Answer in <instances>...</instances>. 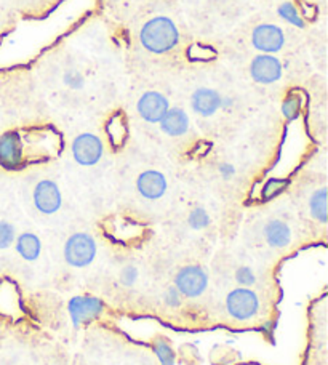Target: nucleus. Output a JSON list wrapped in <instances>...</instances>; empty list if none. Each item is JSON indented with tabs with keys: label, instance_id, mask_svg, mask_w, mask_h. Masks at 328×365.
Instances as JSON below:
<instances>
[{
	"label": "nucleus",
	"instance_id": "obj_18",
	"mask_svg": "<svg viewBox=\"0 0 328 365\" xmlns=\"http://www.w3.org/2000/svg\"><path fill=\"white\" fill-rule=\"evenodd\" d=\"M153 349L155 356L159 357V361L162 365H175V351L170 346V343L165 340V338H157L153 344Z\"/></svg>",
	"mask_w": 328,
	"mask_h": 365
},
{
	"label": "nucleus",
	"instance_id": "obj_9",
	"mask_svg": "<svg viewBox=\"0 0 328 365\" xmlns=\"http://www.w3.org/2000/svg\"><path fill=\"white\" fill-rule=\"evenodd\" d=\"M252 43L261 53L271 55L284 47L285 36L279 26L260 24L252 32Z\"/></svg>",
	"mask_w": 328,
	"mask_h": 365
},
{
	"label": "nucleus",
	"instance_id": "obj_14",
	"mask_svg": "<svg viewBox=\"0 0 328 365\" xmlns=\"http://www.w3.org/2000/svg\"><path fill=\"white\" fill-rule=\"evenodd\" d=\"M159 123L162 132L167 133L168 136H181L189 130V117L180 108L168 109Z\"/></svg>",
	"mask_w": 328,
	"mask_h": 365
},
{
	"label": "nucleus",
	"instance_id": "obj_19",
	"mask_svg": "<svg viewBox=\"0 0 328 365\" xmlns=\"http://www.w3.org/2000/svg\"><path fill=\"white\" fill-rule=\"evenodd\" d=\"M279 15L282 19H285V21L290 24H294L297 28H303L304 26L303 18L299 16V11L297 10V6L290 2H285L279 6Z\"/></svg>",
	"mask_w": 328,
	"mask_h": 365
},
{
	"label": "nucleus",
	"instance_id": "obj_2",
	"mask_svg": "<svg viewBox=\"0 0 328 365\" xmlns=\"http://www.w3.org/2000/svg\"><path fill=\"white\" fill-rule=\"evenodd\" d=\"M96 252L95 239L85 232L72 234L64 244V259L72 268H85L93 263Z\"/></svg>",
	"mask_w": 328,
	"mask_h": 365
},
{
	"label": "nucleus",
	"instance_id": "obj_27",
	"mask_svg": "<svg viewBox=\"0 0 328 365\" xmlns=\"http://www.w3.org/2000/svg\"><path fill=\"white\" fill-rule=\"evenodd\" d=\"M64 82L66 86H69L71 88H81L83 86V77L76 73V71H68L64 76Z\"/></svg>",
	"mask_w": 328,
	"mask_h": 365
},
{
	"label": "nucleus",
	"instance_id": "obj_3",
	"mask_svg": "<svg viewBox=\"0 0 328 365\" xmlns=\"http://www.w3.org/2000/svg\"><path fill=\"white\" fill-rule=\"evenodd\" d=\"M226 309L235 321H248L257 316L260 309V298L250 289H234L226 297Z\"/></svg>",
	"mask_w": 328,
	"mask_h": 365
},
{
	"label": "nucleus",
	"instance_id": "obj_28",
	"mask_svg": "<svg viewBox=\"0 0 328 365\" xmlns=\"http://www.w3.org/2000/svg\"><path fill=\"white\" fill-rule=\"evenodd\" d=\"M220 173L222 178H232L235 173V168L231 164H222L220 165Z\"/></svg>",
	"mask_w": 328,
	"mask_h": 365
},
{
	"label": "nucleus",
	"instance_id": "obj_4",
	"mask_svg": "<svg viewBox=\"0 0 328 365\" xmlns=\"http://www.w3.org/2000/svg\"><path fill=\"white\" fill-rule=\"evenodd\" d=\"M175 287L181 293V297L197 298L203 295L208 287V276L203 268L197 264L185 266L175 277Z\"/></svg>",
	"mask_w": 328,
	"mask_h": 365
},
{
	"label": "nucleus",
	"instance_id": "obj_5",
	"mask_svg": "<svg viewBox=\"0 0 328 365\" xmlns=\"http://www.w3.org/2000/svg\"><path fill=\"white\" fill-rule=\"evenodd\" d=\"M24 165L23 140L18 132H5L0 135V167L15 172Z\"/></svg>",
	"mask_w": 328,
	"mask_h": 365
},
{
	"label": "nucleus",
	"instance_id": "obj_10",
	"mask_svg": "<svg viewBox=\"0 0 328 365\" xmlns=\"http://www.w3.org/2000/svg\"><path fill=\"white\" fill-rule=\"evenodd\" d=\"M138 113L149 123H159L170 109L168 100L159 91H146L138 101Z\"/></svg>",
	"mask_w": 328,
	"mask_h": 365
},
{
	"label": "nucleus",
	"instance_id": "obj_22",
	"mask_svg": "<svg viewBox=\"0 0 328 365\" xmlns=\"http://www.w3.org/2000/svg\"><path fill=\"white\" fill-rule=\"evenodd\" d=\"M282 113H284L288 120L297 119L301 113V98L297 95L287 96L284 104H282Z\"/></svg>",
	"mask_w": 328,
	"mask_h": 365
},
{
	"label": "nucleus",
	"instance_id": "obj_15",
	"mask_svg": "<svg viewBox=\"0 0 328 365\" xmlns=\"http://www.w3.org/2000/svg\"><path fill=\"white\" fill-rule=\"evenodd\" d=\"M265 239L272 249H284L292 240L290 226L282 220H271L265 227Z\"/></svg>",
	"mask_w": 328,
	"mask_h": 365
},
{
	"label": "nucleus",
	"instance_id": "obj_23",
	"mask_svg": "<svg viewBox=\"0 0 328 365\" xmlns=\"http://www.w3.org/2000/svg\"><path fill=\"white\" fill-rule=\"evenodd\" d=\"M285 186H287V181L284 180H275V178L269 180L265 185V187H262V197L266 200H271L272 197H275V195L284 191Z\"/></svg>",
	"mask_w": 328,
	"mask_h": 365
},
{
	"label": "nucleus",
	"instance_id": "obj_16",
	"mask_svg": "<svg viewBox=\"0 0 328 365\" xmlns=\"http://www.w3.org/2000/svg\"><path fill=\"white\" fill-rule=\"evenodd\" d=\"M16 242V252L26 262H36L41 257L42 252V242L36 234L32 232H23L15 239Z\"/></svg>",
	"mask_w": 328,
	"mask_h": 365
},
{
	"label": "nucleus",
	"instance_id": "obj_26",
	"mask_svg": "<svg viewBox=\"0 0 328 365\" xmlns=\"http://www.w3.org/2000/svg\"><path fill=\"white\" fill-rule=\"evenodd\" d=\"M138 280V269L135 266H125L121 272V284L125 287H133Z\"/></svg>",
	"mask_w": 328,
	"mask_h": 365
},
{
	"label": "nucleus",
	"instance_id": "obj_1",
	"mask_svg": "<svg viewBox=\"0 0 328 365\" xmlns=\"http://www.w3.org/2000/svg\"><path fill=\"white\" fill-rule=\"evenodd\" d=\"M143 47L153 53H167L180 42V32L175 23L167 16L149 19L140 32Z\"/></svg>",
	"mask_w": 328,
	"mask_h": 365
},
{
	"label": "nucleus",
	"instance_id": "obj_17",
	"mask_svg": "<svg viewBox=\"0 0 328 365\" xmlns=\"http://www.w3.org/2000/svg\"><path fill=\"white\" fill-rule=\"evenodd\" d=\"M311 215L320 223H327V189L320 187L311 195L309 200Z\"/></svg>",
	"mask_w": 328,
	"mask_h": 365
},
{
	"label": "nucleus",
	"instance_id": "obj_20",
	"mask_svg": "<svg viewBox=\"0 0 328 365\" xmlns=\"http://www.w3.org/2000/svg\"><path fill=\"white\" fill-rule=\"evenodd\" d=\"M16 239L15 226L9 221H0V250L10 249Z\"/></svg>",
	"mask_w": 328,
	"mask_h": 365
},
{
	"label": "nucleus",
	"instance_id": "obj_8",
	"mask_svg": "<svg viewBox=\"0 0 328 365\" xmlns=\"http://www.w3.org/2000/svg\"><path fill=\"white\" fill-rule=\"evenodd\" d=\"M61 191L55 181L42 180L34 187V205L43 215H53L61 208Z\"/></svg>",
	"mask_w": 328,
	"mask_h": 365
},
{
	"label": "nucleus",
	"instance_id": "obj_24",
	"mask_svg": "<svg viewBox=\"0 0 328 365\" xmlns=\"http://www.w3.org/2000/svg\"><path fill=\"white\" fill-rule=\"evenodd\" d=\"M235 282L240 287H252L257 284V276L252 268L248 266H240V268L235 271Z\"/></svg>",
	"mask_w": 328,
	"mask_h": 365
},
{
	"label": "nucleus",
	"instance_id": "obj_21",
	"mask_svg": "<svg viewBox=\"0 0 328 365\" xmlns=\"http://www.w3.org/2000/svg\"><path fill=\"white\" fill-rule=\"evenodd\" d=\"M188 225L195 231L205 230V227L210 225V215L200 207L194 208V210L189 213V217H188Z\"/></svg>",
	"mask_w": 328,
	"mask_h": 365
},
{
	"label": "nucleus",
	"instance_id": "obj_13",
	"mask_svg": "<svg viewBox=\"0 0 328 365\" xmlns=\"http://www.w3.org/2000/svg\"><path fill=\"white\" fill-rule=\"evenodd\" d=\"M191 106L197 114L210 117L222 106V98L216 90L199 88L194 91V95L191 98Z\"/></svg>",
	"mask_w": 328,
	"mask_h": 365
},
{
	"label": "nucleus",
	"instance_id": "obj_11",
	"mask_svg": "<svg viewBox=\"0 0 328 365\" xmlns=\"http://www.w3.org/2000/svg\"><path fill=\"white\" fill-rule=\"evenodd\" d=\"M250 74L252 79L258 83H274L282 77V64L271 55H258L253 58L250 64Z\"/></svg>",
	"mask_w": 328,
	"mask_h": 365
},
{
	"label": "nucleus",
	"instance_id": "obj_6",
	"mask_svg": "<svg viewBox=\"0 0 328 365\" xmlns=\"http://www.w3.org/2000/svg\"><path fill=\"white\" fill-rule=\"evenodd\" d=\"M104 153L103 141L93 133H82L72 141V155L77 164L91 167L101 160Z\"/></svg>",
	"mask_w": 328,
	"mask_h": 365
},
{
	"label": "nucleus",
	"instance_id": "obj_25",
	"mask_svg": "<svg viewBox=\"0 0 328 365\" xmlns=\"http://www.w3.org/2000/svg\"><path fill=\"white\" fill-rule=\"evenodd\" d=\"M163 303H165L168 308H180L181 306V293L178 292L176 287H170L163 295Z\"/></svg>",
	"mask_w": 328,
	"mask_h": 365
},
{
	"label": "nucleus",
	"instance_id": "obj_12",
	"mask_svg": "<svg viewBox=\"0 0 328 365\" xmlns=\"http://www.w3.org/2000/svg\"><path fill=\"white\" fill-rule=\"evenodd\" d=\"M136 189L144 199L157 200L167 192V178L157 170H146L138 177Z\"/></svg>",
	"mask_w": 328,
	"mask_h": 365
},
{
	"label": "nucleus",
	"instance_id": "obj_7",
	"mask_svg": "<svg viewBox=\"0 0 328 365\" xmlns=\"http://www.w3.org/2000/svg\"><path fill=\"white\" fill-rule=\"evenodd\" d=\"M68 311L74 327L90 324L100 317L104 311V303L96 297H74L68 304Z\"/></svg>",
	"mask_w": 328,
	"mask_h": 365
}]
</instances>
